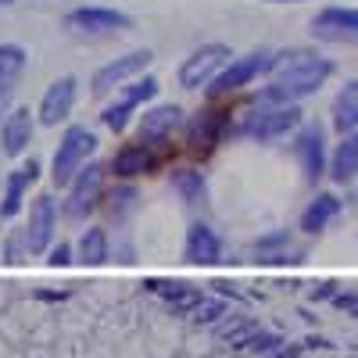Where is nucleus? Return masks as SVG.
Here are the masks:
<instances>
[{
	"mask_svg": "<svg viewBox=\"0 0 358 358\" xmlns=\"http://www.w3.org/2000/svg\"><path fill=\"white\" fill-rule=\"evenodd\" d=\"M273 83H268L258 101L265 104H297L312 97L315 90L334 76V62L330 57H319V54H308V50H290V54H280L276 57V69H273Z\"/></svg>",
	"mask_w": 358,
	"mask_h": 358,
	"instance_id": "obj_1",
	"label": "nucleus"
},
{
	"mask_svg": "<svg viewBox=\"0 0 358 358\" xmlns=\"http://www.w3.org/2000/svg\"><path fill=\"white\" fill-rule=\"evenodd\" d=\"M97 151V133L90 126H69L65 136L57 140V151H54V183L57 187H69L76 172L83 165H90V158H94Z\"/></svg>",
	"mask_w": 358,
	"mask_h": 358,
	"instance_id": "obj_2",
	"label": "nucleus"
},
{
	"mask_svg": "<svg viewBox=\"0 0 358 358\" xmlns=\"http://www.w3.org/2000/svg\"><path fill=\"white\" fill-rule=\"evenodd\" d=\"M297 126H301V111H297V104H265V101H258V108L241 118L236 133L251 136V140H280V136H287Z\"/></svg>",
	"mask_w": 358,
	"mask_h": 358,
	"instance_id": "obj_3",
	"label": "nucleus"
},
{
	"mask_svg": "<svg viewBox=\"0 0 358 358\" xmlns=\"http://www.w3.org/2000/svg\"><path fill=\"white\" fill-rule=\"evenodd\" d=\"M276 57H280V54H273V50H251V54H244V57H233V62L212 79L208 94H212V97H226V94H233V90L248 86V83L258 79L262 72H273V69H276Z\"/></svg>",
	"mask_w": 358,
	"mask_h": 358,
	"instance_id": "obj_4",
	"label": "nucleus"
},
{
	"mask_svg": "<svg viewBox=\"0 0 358 358\" xmlns=\"http://www.w3.org/2000/svg\"><path fill=\"white\" fill-rule=\"evenodd\" d=\"M233 62V54L226 43H208L201 50H194L183 65H179V86L187 90H201V86H212V79Z\"/></svg>",
	"mask_w": 358,
	"mask_h": 358,
	"instance_id": "obj_5",
	"label": "nucleus"
},
{
	"mask_svg": "<svg viewBox=\"0 0 358 358\" xmlns=\"http://www.w3.org/2000/svg\"><path fill=\"white\" fill-rule=\"evenodd\" d=\"M158 94V79L155 76H143V79H133L129 86H122L115 94V101L104 108V115H101V122L108 126V129H115V133H122L126 129V122H129V115L143 104V101H151Z\"/></svg>",
	"mask_w": 358,
	"mask_h": 358,
	"instance_id": "obj_6",
	"label": "nucleus"
},
{
	"mask_svg": "<svg viewBox=\"0 0 358 358\" xmlns=\"http://www.w3.org/2000/svg\"><path fill=\"white\" fill-rule=\"evenodd\" d=\"M151 50H133V54H126V57H115V62H108L104 69H97L94 72V79H90V86H94V94L97 97H104V94H111V90H122L129 79H136L147 65H151Z\"/></svg>",
	"mask_w": 358,
	"mask_h": 358,
	"instance_id": "obj_7",
	"label": "nucleus"
},
{
	"mask_svg": "<svg viewBox=\"0 0 358 358\" xmlns=\"http://www.w3.org/2000/svg\"><path fill=\"white\" fill-rule=\"evenodd\" d=\"M65 25L76 36H108V33H122L133 25L129 15L111 11V8H76L65 15Z\"/></svg>",
	"mask_w": 358,
	"mask_h": 358,
	"instance_id": "obj_8",
	"label": "nucleus"
},
{
	"mask_svg": "<svg viewBox=\"0 0 358 358\" xmlns=\"http://www.w3.org/2000/svg\"><path fill=\"white\" fill-rule=\"evenodd\" d=\"M226 129H229V111L226 108H204V111H197L194 122L187 126V147H190V155H201V158L212 155Z\"/></svg>",
	"mask_w": 358,
	"mask_h": 358,
	"instance_id": "obj_9",
	"label": "nucleus"
},
{
	"mask_svg": "<svg viewBox=\"0 0 358 358\" xmlns=\"http://www.w3.org/2000/svg\"><path fill=\"white\" fill-rule=\"evenodd\" d=\"M101 183H104V165L90 162L76 172V179L69 183V201H65V215L72 219H83L86 212L97 208V197H101Z\"/></svg>",
	"mask_w": 358,
	"mask_h": 358,
	"instance_id": "obj_10",
	"label": "nucleus"
},
{
	"mask_svg": "<svg viewBox=\"0 0 358 358\" xmlns=\"http://www.w3.org/2000/svg\"><path fill=\"white\" fill-rule=\"evenodd\" d=\"M312 36L322 43H358V8H326L312 18Z\"/></svg>",
	"mask_w": 358,
	"mask_h": 358,
	"instance_id": "obj_11",
	"label": "nucleus"
},
{
	"mask_svg": "<svg viewBox=\"0 0 358 358\" xmlns=\"http://www.w3.org/2000/svg\"><path fill=\"white\" fill-rule=\"evenodd\" d=\"M179 122H183V111H179V104H155V108H147L140 115V143H151V147H162L172 140V133L179 129Z\"/></svg>",
	"mask_w": 358,
	"mask_h": 358,
	"instance_id": "obj_12",
	"label": "nucleus"
},
{
	"mask_svg": "<svg viewBox=\"0 0 358 358\" xmlns=\"http://www.w3.org/2000/svg\"><path fill=\"white\" fill-rule=\"evenodd\" d=\"M54 226H57V208L50 194H40L33 201L29 212V226H25V241H29V255H43L54 241Z\"/></svg>",
	"mask_w": 358,
	"mask_h": 358,
	"instance_id": "obj_13",
	"label": "nucleus"
},
{
	"mask_svg": "<svg viewBox=\"0 0 358 358\" xmlns=\"http://www.w3.org/2000/svg\"><path fill=\"white\" fill-rule=\"evenodd\" d=\"M162 165V151L151 143H126L122 151L111 158V172L118 179H136V176H147Z\"/></svg>",
	"mask_w": 358,
	"mask_h": 358,
	"instance_id": "obj_14",
	"label": "nucleus"
},
{
	"mask_svg": "<svg viewBox=\"0 0 358 358\" xmlns=\"http://www.w3.org/2000/svg\"><path fill=\"white\" fill-rule=\"evenodd\" d=\"M36 176H40V162H36V158H29L25 165H18L15 172H8V179H4V197H0V219H15V215L22 212L25 194H29V187L36 183Z\"/></svg>",
	"mask_w": 358,
	"mask_h": 358,
	"instance_id": "obj_15",
	"label": "nucleus"
},
{
	"mask_svg": "<svg viewBox=\"0 0 358 358\" xmlns=\"http://www.w3.org/2000/svg\"><path fill=\"white\" fill-rule=\"evenodd\" d=\"M294 155L305 169V179L315 183V179L326 172V143H322V126L319 122H308L294 140Z\"/></svg>",
	"mask_w": 358,
	"mask_h": 358,
	"instance_id": "obj_16",
	"label": "nucleus"
},
{
	"mask_svg": "<svg viewBox=\"0 0 358 358\" xmlns=\"http://www.w3.org/2000/svg\"><path fill=\"white\" fill-rule=\"evenodd\" d=\"M76 79L72 76H62V79H54L47 86V94L40 101V122L43 126H57V122H65V118L72 115V104H76Z\"/></svg>",
	"mask_w": 358,
	"mask_h": 358,
	"instance_id": "obj_17",
	"label": "nucleus"
},
{
	"mask_svg": "<svg viewBox=\"0 0 358 358\" xmlns=\"http://www.w3.org/2000/svg\"><path fill=\"white\" fill-rule=\"evenodd\" d=\"M33 133H36V122H33V111L29 108H15L4 126H0V143H4V155L8 158H18L29 143H33Z\"/></svg>",
	"mask_w": 358,
	"mask_h": 358,
	"instance_id": "obj_18",
	"label": "nucleus"
},
{
	"mask_svg": "<svg viewBox=\"0 0 358 358\" xmlns=\"http://www.w3.org/2000/svg\"><path fill=\"white\" fill-rule=\"evenodd\" d=\"M183 258L190 265H215L222 258V244H219V236L212 226H204V222H194L190 233H187V248H183Z\"/></svg>",
	"mask_w": 358,
	"mask_h": 358,
	"instance_id": "obj_19",
	"label": "nucleus"
},
{
	"mask_svg": "<svg viewBox=\"0 0 358 358\" xmlns=\"http://www.w3.org/2000/svg\"><path fill=\"white\" fill-rule=\"evenodd\" d=\"M25 50L18 43H0V115H4L15 86H18V76L25 72Z\"/></svg>",
	"mask_w": 358,
	"mask_h": 358,
	"instance_id": "obj_20",
	"label": "nucleus"
},
{
	"mask_svg": "<svg viewBox=\"0 0 358 358\" xmlns=\"http://www.w3.org/2000/svg\"><path fill=\"white\" fill-rule=\"evenodd\" d=\"M355 172H358V129L341 133V143H337L334 162H330V176L337 183H351Z\"/></svg>",
	"mask_w": 358,
	"mask_h": 358,
	"instance_id": "obj_21",
	"label": "nucleus"
},
{
	"mask_svg": "<svg viewBox=\"0 0 358 358\" xmlns=\"http://www.w3.org/2000/svg\"><path fill=\"white\" fill-rule=\"evenodd\" d=\"M341 215V201L334 197V194H319L305 212H301V229L305 233H319V229H326L334 219Z\"/></svg>",
	"mask_w": 358,
	"mask_h": 358,
	"instance_id": "obj_22",
	"label": "nucleus"
},
{
	"mask_svg": "<svg viewBox=\"0 0 358 358\" xmlns=\"http://www.w3.org/2000/svg\"><path fill=\"white\" fill-rule=\"evenodd\" d=\"M334 126H337V133L358 129V79L348 83L334 97Z\"/></svg>",
	"mask_w": 358,
	"mask_h": 358,
	"instance_id": "obj_23",
	"label": "nucleus"
},
{
	"mask_svg": "<svg viewBox=\"0 0 358 358\" xmlns=\"http://www.w3.org/2000/svg\"><path fill=\"white\" fill-rule=\"evenodd\" d=\"M111 258V248H108V233L101 226H90L83 236H79V262L83 265H104Z\"/></svg>",
	"mask_w": 358,
	"mask_h": 358,
	"instance_id": "obj_24",
	"label": "nucleus"
},
{
	"mask_svg": "<svg viewBox=\"0 0 358 358\" xmlns=\"http://www.w3.org/2000/svg\"><path fill=\"white\" fill-rule=\"evenodd\" d=\"M172 190L187 204H197V201H204V176L194 169H179V172H172Z\"/></svg>",
	"mask_w": 358,
	"mask_h": 358,
	"instance_id": "obj_25",
	"label": "nucleus"
},
{
	"mask_svg": "<svg viewBox=\"0 0 358 358\" xmlns=\"http://www.w3.org/2000/svg\"><path fill=\"white\" fill-rule=\"evenodd\" d=\"M50 265H69L72 262V248L69 244H57V248H50V258H47Z\"/></svg>",
	"mask_w": 358,
	"mask_h": 358,
	"instance_id": "obj_26",
	"label": "nucleus"
},
{
	"mask_svg": "<svg viewBox=\"0 0 358 358\" xmlns=\"http://www.w3.org/2000/svg\"><path fill=\"white\" fill-rule=\"evenodd\" d=\"M268 4H297V0H268Z\"/></svg>",
	"mask_w": 358,
	"mask_h": 358,
	"instance_id": "obj_27",
	"label": "nucleus"
},
{
	"mask_svg": "<svg viewBox=\"0 0 358 358\" xmlns=\"http://www.w3.org/2000/svg\"><path fill=\"white\" fill-rule=\"evenodd\" d=\"M0 4H15V0H0Z\"/></svg>",
	"mask_w": 358,
	"mask_h": 358,
	"instance_id": "obj_28",
	"label": "nucleus"
}]
</instances>
